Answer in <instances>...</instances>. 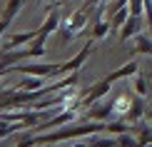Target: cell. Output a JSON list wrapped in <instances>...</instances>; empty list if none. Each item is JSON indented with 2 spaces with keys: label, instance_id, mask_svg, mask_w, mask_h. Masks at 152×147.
<instances>
[{
  "label": "cell",
  "instance_id": "cell-1",
  "mask_svg": "<svg viewBox=\"0 0 152 147\" xmlns=\"http://www.w3.org/2000/svg\"><path fill=\"white\" fill-rule=\"evenodd\" d=\"M92 132H105V122L100 120H82L77 125H62L55 132H48V135H30L18 140V145H55V142H65V140H80L87 137Z\"/></svg>",
  "mask_w": 152,
  "mask_h": 147
},
{
  "label": "cell",
  "instance_id": "cell-2",
  "mask_svg": "<svg viewBox=\"0 0 152 147\" xmlns=\"http://www.w3.org/2000/svg\"><path fill=\"white\" fill-rule=\"evenodd\" d=\"M8 72H23V75H37V78H60V62H15Z\"/></svg>",
  "mask_w": 152,
  "mask_h": 147
},
{
  "label": "cell",
  "instance_id": "cell-3",
  "mask_svg": "<svg viewBox=\"0 0 152 147\" xmlns=\"http://www.w3.org/2000/svg\"><path fill=\"white\" fill-rule=\"evenodd\" d=\"M87 15H90V12H87V10H82V8H77V10L72 12V15H70V20L62 25V42H67L75 33L80 35L82 30H85V25H87Z\"/></svg>",
  "mask_w": 152,
  "mask_h": 147
},
{
  "label": "cell",
  "instance_id": "cell-4",
  "mask_svg": "<svg viewBox=\"0 0 152 147\" xmlns=\"http://www.w3.org/2000/svg\"><path fill=\"white\" fill-rule=\"evenodd\" d=\"M92 45H95V40H92V37H87L85 48H82L77 55H75V57H70V60H65V62H60V78H62V75L75 72V70H82L85 60H87V57H90V53H92Z\"/></svg>",
  "mask_w": 152,
  "mask_h": 147
},
{
  "label": "cell",
  "instance_id": "cell-5",
  "mask_svg": "<svg viewBox=\"0 0 152 147\" xmlns=\"http://www.w3.org/2000/svg\"><path fill=\"white\" fill-rule=\"evenodd\" d=\"M115 115V100H107V102H95L90 105L85 112H82V120H100V122H107V120Z\"/></svg>",
  "mask_w": 152,
  "mask_h": 147
},
{
  "label": "cell",
  "instance_id": "cell-6",
  "mask_svg": "<svg viewBox=\"0 0 152 147\" xmlns=\"http://www.w3.org/2000/svg\"><path fill=\"white\" fill-rule=\"evenodd\" d=\"M140 30H142V15H132L130 12V18L125 20L122 28H120V42H127L130 37H135Z\"/></svg>",
  "mask_w": 152,
  "mask_h": 147
},
{
  "label": "cell",
  "instance_id": "cell-7",
  "mask_svg": "<svg viewBox=\"0 0 152 147\" xmlns=\"http://www.w3.org/2000/svg\"><path fill=\"white\" fill-rule=\"evenodd\" d=\"M37 37V30H23V33H12L8 40H5L3 50H12V48H20V45H28Z\"/></svg>",
  "mask_w": 152,
  "mask_h": 147
},
{
  "label": "cell",
  "instance_id": "cell-8",
  "mask_svg": "<svg viewBox=\"0 0 152 147\" xmlns=\"http://www.w3.org/2000/svg\"><path fill=\"white\" fill-rule=\"evenodd\" d=\"M145 117V102H142V95H135L130 102V110L122 115L120 120H127V122H140Z\"/></svg>",
  "mask_w": 152,
  "mask_h": 147
},
{
  "label": "cell",
  "instance_id": "cell-9",
  "mask_svg": "<svg viewBox=\"0 0 152 147\" xmlns=\"http://www.w3.org/2000/svg\"><path fill=\"white\" fill-rule=\"evenodd\" d=\"M137 62L135 60H130V62H125L122 67H117V70H112V72H107L105 75V80H110V82H117V80H125V78H132V75H137Z\"/></svg>",
  "mask_w": 152,
  "mask_h": 147
},
{
  "label": "cell",
  "instance_id": "cell-10",
  "mask_svg": "<svg viewBox=\"0 0 152 147\" xmlns=\"http://www.w3.org/2000/svg\"><path fill=\"white\" fill-rule=\"evenodd\" d=\"M107 33H112V23L110 20H95L90 30H82L80 35H87L92 37V40H102V37H107Z\"/></svg>",
  "mask_w": 152,
  "mask_h": 147
},
{
  "label": "cell",
  "instance_id": "cell-11",
  "mask_svg": "<svg viewBox=\"0 0 152 147\" xmlns=\"http://www.w3.org/2000/svg\"><path fill=\"white\" fill-rule=\"evenodd\" d=\"M132 53H145V55H150L152 57V35H150V30L147 33H137L135 35V48H132Z\"/></svg>",
  "mask_w": 152,
  "mask_h": 147
},
{
  "label": "cell",
  "instance_id": "cell-12",
  "mask_svg": "<svg viewBox=\"0 0 152 147\" xmlns=\"http://www.w3.org/2000/svg\"><path fill=\"white\" fill-rule=\"evenodd\" d=\"M25 3H28V0H8V5L3 8V20L10 25L12 20H15V15L20 12V8H23Z\"/></svg>",
  "mask_w": 152,
  "mask_h": 147
},
{
  "label": "cell",
  "instance_id": "cell-13",
  "mask_svg": "<svg viewBox=\"0 0 152 147\" xmlns=\"http://www.w3.org/2000/svg\"><path fill=\"white\" fill-rule=\"evenodd\" d=\"M145 145H152V127L147 122H137V147H145Z\"/></svg>",
  "mask_w": 152,
  "mask_h": 147
},
{
  "label": "cell",
  "instance_id": "cell-14",
  "mask_svg": "<svg viewBox=\"0 0 152 147\" xmlns=\"http://www.w3.org/2000/svg\"><path fill=\"white\" fill-rule=\"evenodd\" d=\"M15 87H18V90H40V87H42V78H37V75H28V78H23Z\"/></svg>",
  "mask_w": 152,
  "mask_h": 147
},
{
  "label": "cell",
  "instance_id": "cell-15",
  "mask_svg": "<svg viewBox=\"0 0 152 147\" xmlns=\"http://www.w3.org/2000/svg\"><path fill=\"white\" fill-rule=\"evenodd\" d=\"M150 78H145V75H132V90H135L137 95H147L150 92V82H147Z\"/></svg>",
  "mask_w": 152,
  "mask_h": 147
},
{
  "label": "cell",
  "instance_id": "cell-16",
  "mask_svg": "<svg viewBox=\"0 0 152 147\" xmlns=\"http://www.w3.org/2000/svg\"><path fill=\"white\" fill-rule=\"evenodd\" d=\"M130 18V8H120L117 12H112V18H110V23H112V30H120L125 25V20Z\"/></svg>",
  "mask_w": 152,
  "mask_h": 147
},
{
  "label": "cell",
  "instance_id": "cell-17",
  "mask_svg": "<svg viewBox=\"0 0 152 147\" xmlns=\"http://www.w3.org/2000/svg\"><path fill=\"white\" fill-rule=\"evenodd\" d=\"M130 102H132L130 95H120V97L115 100V115H117V117H122V115L130 110Z\"/></svg>",
  "mask_w": 152,
  "mask_h": 147
},
{
  "label": "cell",
  "instance_id": "cell-18",
  "mask_svg": "<svg viewBox=\"0 0 152 147\" xmlns=\"http://www.w3.org/2000/svg\"><path fill=\"white\" fill-rule=\"evenodd\" d=\"M87 145H95V147H115L117 140H100V137H90Z\"/></svg>",
  "mask_w": 152,
  "mask_h": 147
},
{
  "label": "cell",
  "instance_id": "cell-19",
  "mask_svg": "<svg viewBox=\"0 0 152 147\" xmlns=\"http://www.w3.org/2000/svg\"><path fill=\"white\" fill-rule=\"evenodd\" d=\"M145 117H147L150 122H152V110H145Z\"/></svg>",
  "mask_w": 152,
  "mask_h": 147
},
{
  "label": "cell",
  "instance_id": "cell-20",
  "mask_svg": "<svg viewBox=\"0 0 152 147\" xmlns=\"http://www.w3.org/2000/svg\"><path fill=\"white\" fill-rule=\"evenodd\" d=\"M147 78H150V80H152V72H150V75H147Z\"/></svg>",
  "mask_w": 152,
  "mask_h": 147
},
{
  "label": "cell",
  "instance_id": "cell-21",
  "mask_svg": "<svg viewBox=\"0 0 152 147\" xmlns=\"http://www.w3.org/2000/svg\"><path fill=\"white\" fill-rule=\"evenodd\" d=\"M0 20H3V12H0Z\"/></svg>",
  "mask_w": 152,
  "mask_h": 147
},
{
  "label": "cell",
  "instance_id": "cell-22",
  "mask_svg": "<svg viewBox=\"0 0 152 147\" xmlns=\"http://www.w3.org/2000/svg\"><path fill=\"white\" fill-rule=\"evenodd\" d=\"M37 3H42V0H37Z\"/></svg>",
  "mask_w": 152,
  "mask_h": 147
}]
</instances>
